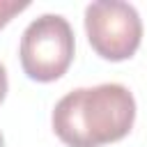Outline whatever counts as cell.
Masks as SVG:
<instances>
[{
    "mask_svg": "<svg viewBox=\"0 0 147 147\" xmlns=\"http://www.w3.org/2000/svg\"><path fill=\"white\" fill-rule=\"evenodd\" d=\"M30 2H18V0H0V30L23 9H28Z\"/></svg>",
    "mask_w": 147,
    "mask_h": 147,
    "instance_id": "obj_4",
    "label": "cell"
},
{
    "mask_svg": "<svg viewBox=\"0 0 147 147\" xmlns=\"http://www.w3.org/2000/svg\"><path fill=\"white\" fill-rule=\"evenodd\" d=\"M136 99L119 83L78 87L64 94L51 115L55 136L67 147H103L133 129Z\"/></svg>",
    "mask_w": 147,
    "mask_h": 147,
    "instance_id": "obj_1",
    "label": "cell"
},
{
    "mask_svg": "<svg viewBox=\"0 0 147 147\" xmlns=\"http://www.w3.org/2000/svg\"><path fill=\"white\" fill-rule=\"evenodd\" d=\"M7 87H9V83H7V69H5V64L0 62V103H2L5 96H7Z\"/></svg>",
    "mask_w": 147,
    "mask_h": 147,
    "instance_id": "obj_5",
    "label": "cell"
},
{
    "mask_svg": "<svg viewBox=\"0 0 147 147\" xmlns=\"http://www.w3.org/2000/svg\"><path fill=\"white\" fill-rule=\"evenodd\" d=\"M0 147H5V138H2V133H0Z\"/></svg>",
    "mask_w": 147,
    "mask_h": 147,
    "instance_id": "obj_6",
    "label": "cell"
},
{
    "mask_svg": "<svg viewBox=\"0 0 147 147\" xmlns=\"http://www.w3.org/2000/svg\"><path fill=\"white\" fill-rule=\"evenodd\" d=\"M74 30L60 14H41L21 37V67L30 80L53 83L62 78L74 60Z\"/></svg>",
    "mask_w": 147,
    "mask_h": 147,
    "instance_id": "obj_2",
    "label": "cell"
},
{
    "mask_svg": "<svg viewBox=\"0 0 147 147\" xmlns=\"http://www.w3.org/2000/svg\"><path fill=\"white\" fill-rule=\"evenodd\" d=\"M85 32L94 53L110 62L129 60L142 41V21L133 5L96 0L85 7Z\"/></svg>",
    "mask_w": 147,
    "mask_h": 147,
    "instance_id": "obj_3",
    "label": "cell"
}]
</instances>
